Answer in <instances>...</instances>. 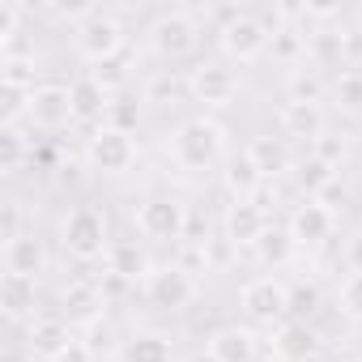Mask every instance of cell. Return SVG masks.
<instances>
[{
    "label": "cell",
    "mask_w": 362,
    "mask_h": 362,
    "mask_svg": "<svg viewBox=\"0 0 362 362\" xmlns=\"http://www.w3.org/2000/svg\"><path fill=\"white\" fill-rule=\"evenodd\" d=\"M170 158L184 170H209L226 162V128L209 115H192L170 132Z\"/></svg>",
    "instance_id": "6da1fadb"
},
{
    "label": "cell",
    "mask_w": 362,
    "mask_h": 362,
    "mask_svg": "<svg viewBox=\"0 0 362 362\" xmlns=\"http://www.w3.org/2000/svg\"><path fill=\"white\" fill-rule=\"evenodd\" d=\"M111 243H115V239H111V222H107L103 209L77 205V209H69V214L60 218V247H64L73 260H81V264L107 260Z\"/></svg>",
    "instance_id": "7a4b0ae2"
},
{
    "label": "cell",
    "mask_w": 362,
    "mask_h": 362,
    "mask_svg": "<svg viewBox=\"0 0 362 362\" xmlns=\"http://www.w3.org/2000/svg\"><path fill=\"white\" fill-rule=\"evenodd\" d=\"M73 52H77L86 64H103V60L119 56V52H124V26H119V18L94 5V9L73 26Z\"/></svg>",
    "instance_id": "3957f363"
},
{
    "label": "cell",
    "mask_w": 362,
    "mask_h": 362,
    "mask_svg": "<svg viewBox=\"0 0 362 362\" xmlns=\"http://www.w3.org/2000/svg\"><path fill=\"white\" fill-rule=\"evenodd\" d=\"M145 39H149V52L153 56H162V60H184L201 43V22L188 9H166V13H158L149 22Z\"/></svg>",
    "instance_id": "277c9868"
},
{
    "label": "cell",
    "mask_w": 362,
    "mask_h": 362,
    "mask_svg": "<svg viewBox=\"0 0 362 362\" xmlns=\"http://www.w3.org/2000/svg\"><path fill=\"white\" fill-rule=\"evenodd\" d=\"M141 294H145L149 307L175 315V311H188L201 298V281L188 269H179V264H153V273L141 281Z\"/></svg>",
    "instance_id": "5b68a950"
},
{
    "label": "cell",
    "mask_w": 362,
    "mask_h": 362,
    "mask_svg": "<svg viewBox=\"0 0 362 362\" xmlns=\"http://www.w3.org/2000/svg\"><path fill=\"white\" fill-rule=\"evenodd\" d=\"M188 205L179 201V197H145V201H136V209H132V222H136V230L145 235V239H153V243H184V230H188Z\"/></svg>",
    "instance_id": "8992f818"
},
{
    "label": "cell",
    "mask_w": 362,
    "mask_h": 362,
    "mask_svg": "<svg viewBox=\"0 0 362 362\" xmlns=\"http://www.w3.org/2000/svg\"><path fill=\"white\" fill-rule=\"evenodd\" d=\"M239 307H243L247 320L277 328V324L290 320V281H281V277H273V273L252 277V281H243V290H239Z\"/></svg>",
    "instance_id": "52a82bcc"
},
{
    "label": "cell",
    "mask_w": 362,
    "mask_h": 362,
    "mask_svg": "<svg viewBox=\"0 0 362 362\" xmlns=\"http://www.w3.org/2000/svg\"><path fill=\"white\" fill-rule=\"evenodd\" d=\"M86 162H90V170H98V175H128V170L136 166V141H132L128 132H119V128L98 124V128L86 136Z\"/></svg>",
    "instance_id": "ba28073f"
},
{
    "label": "cell",
    "mask_w": 362,
    "mask_h": 362,
    "mask_svg": "<svg viewBox=\"0 0 362 362\" xmlns=\"http://www.w3.org/2000/svg\"><path fill=\"white\" fill-rule=\"evenodd\" d=\"M269 43H273V30H269L260 18H252V13H239L226 30H218V47H222L230 60H239V64L260 60V56L269 52Z\"/></svg>",
    "instance_id": "9c48e42d"
},
{
    "label": "cell",
    "mask_w": 362,
    "mask_h": 362,
    "mask_svg": "<svg viewBox=\"0 0 362 362\" xmlns=\"http://www.w3.org/2000/svg\"><path fill=\"white\" fill-rule=\"evenodd\" d=\"M188 86H192V98L205 103V107H230L239 98V73L222 60H201L192 73H188Z\"/></svg>",
    "instance_id": "30bf717a"
},
{
    "label": "cell",
    "mask_w": 362,
    "mask_h": 362,
    "mask_svg": "<svg viewBox=\"0 0 362 362\" xmlns=\"http://www.w3.org/2000/svg\"><path fill=\"white\" fill-rule=\"evenodd\" d=\"M286 230H290V239H294L298 247H320V243L332 239L337 214H332V205H324V201H315V197H303V201L290 209Z\"/></svg>",
    "instance_id": "8fae6325"
},
{
    "label": "cell",
    "mask_w": 362,
    "mask_h": 362,
    "mask_svg": "<svg viewBox=\"0 0 362 362\" xmlns=\"http://www.w3.org/2000/svg\"><path fill=\"white\" fill-rule=\"evenodd\" d=\"M69 103H73V124H107V111H111L115 94L94 73H81V77L69 81Z\"/></svg>",
    "instance_id": "7c38bea8"
},
{
    "label": "cell",
    "mask_w": 362,
    "mask_h": 362,
    "mask_svg": "<svg viewBox=\"0 0 362 362\" xmlns=\"http://www.w3.org/2000/svg\"><path fill=\"white\" fill-rule=\"evenodd\" d=\"M222 230H226V243H235V252L256 247L260 235L269 230V214H264L260 201H230L226 214H222Z\"/></svg>",
    "instance_id": "4fadbf2b"
},
{
    "label": "cell",
    "mask_w": 362,
    "mask_h": 362,
    "mask_svg": "<svg viewBox=\"0 0 362 362\" xmlns=\"http://www.w3.org/2000/svg\"><path fill=\"white\" fill-rule=\"evenodd\" d=\"M320 345H324L320 332L311 324H303V320L277 324L273 328V341H269V349H273L277 362H315L320 358Z\"/></svg>",
    "instance_id": "5bb4252c"
},
{
    "label": "cell",
    "mask_w": 362,
    "mask_h": 362,
    "mask_svg": "<svg viewBox=\"0 0 362 362\" xmlns=\"http://www.w3.org/2000/svg\"><path fill=\"white\" fill-rule=\"evenodd\" d=\"M103 307H107L103 286H98V281H90V277L69 281V286L60 290V315H64L73 328H86V324L103 320Z\"/></svg>",
    "instance_id": "9a60e30c"
},
{
    "label": "cell",
    "mask_w": 362,
    "mask_h": 362,
    "mask_svg": "<svg viewBox=\"0 0 362 362\" xmlns=\"http://www.w3.org/2000/svg\"><path fill=\"white\" fill-rule=\"evenodd\" d=\"M30 124H35V128H43V132L69 128V124H73L69 86H56V81H43V86H35V98H30Z\"/></svg>",
    "instance_id": "2e32d148"
},
{
    "label": "cell",
    "mask_w": 362,
    "mask_h": 362,
    "mask_svg": "<svg viewBox=\"0 0 362 362\" xmlns=\"http://www.w3.org/2000/svg\"><path fill=\"white\" fill-rule=\"evenodd\" d=\"M73 341H77V332H73V324L64 315H39V320H30V354L35 358H56L60 362L73 349Z\"/></svg>",
    "instance_id": "e0dca14e"
},
{
    "label": "cell",
    "mask_w": 362,
    "mask_h": 362,
    "mask_svg": "<svg viewBox=\"0 0 362 362\" xmlns=\"http://www.w3.org/2000/svg\"><path fill=\"white\" fill-rule=\"evenodd\" d=\"M0 260H5V273H18V277H35L47 269V247L35 230L18 235L13 243H0Z\"/></svg>",
    "instance_id": "ac0fdd59"
},
{
    "label": "cell",
    "mask_w": 362,
    "mask_h": 362,
    "mask_svg": "<svg viewBox=\"0 0 362 362\" xmlns=\"http://www.w3.org/2000/svg\"><path fill=\"white\" fill-rule=\"evenodd\" d=\"M222 188L230 192V201H256V192L264 188V170L252 162L247 149H239L222 162Z\"/></svg>",
    "instance_id": "d6986e66"
},
{
    "label": "cell",
    "mask_w": 362,
    "mask_h": 362,
    "mask_svg": "<svg viewBox=\"0 0 362 362\" xmlns=\"http://www.w3.org/2000/svg\"><path fill=\"white\" fill-rule=\"evenodd\" d=\"M205 349H209L218 362H256L260 341H256V332L243 328V324H222V328L209 332V345H205Z\"/></svg>",
    "instance_id": "ffe728a7"
},
{
    "label": "cell",
    "mask_w": 362,
    "mask_h": 362,
    "mask_svg": "<svg viewBox=\"0 0 362 362\" xmlns=\"http://www.w3.org/2000/svg\"><path fill=\"white\" fill-rule=\"evenodd\" d=\"M277 124H281V132L294 136V141H320L328 115H324V103H290V98H286Z\"/></svg>",
    "instance_id": "44dd1931"
},
{
    "label": "cell",
    "mask_w": 362,
    "mask_h": 362,
    "mask_svg": "<svg viewBox=\"0 0 362 362\" xmlns=\"http://www.w3.org/2000/svg\"><path fill=\"white\" fill-rule=\"evenodd\" d=\"M119 362H175V341L166 332L141 328L119 341Z\"/></svg>",
    "instance_id": "7402d4cb"
},
{
    "label": "cell",
    "mask_w": 362,
    "mask_h": 362,
    "mask_svg": "<svg viewBox=\"0 0 362 362\" xmlns=\"http://www.w3.org/2000/svg\"><path fill=\"white\" fill-rule=\"evenodd\" d=\"M35 303H39L35 277H18V273L0 277V311L9 320H35Z\"/></svg>",
    "instance_id": "603a6c76"
},
{
    "label": "cell",
    "mask_w": 362,
    "mask_h": 362,
    "mask_svg": "<svg viewBox=\"0 0 362 362\" xmlns=\"http://www.w3.org/2000/svg\"><path fill=\"white\" fill-rule=\"evenodd\" d=\"M290 179H294V188H298L303 197H315V201H320V197L337 184V166H328V162H320L315 153H307V158H294Z\"/></svg>",
    "instance_id": "cb8c5ba5"
},
{
    "label": "cell",
    "mask_w": 362,
    "mask_h": 362,
    "mask_svg": "<svg viewBox=\"0 0 362 362\" xmlns=\"http://www.w3.org/2000/svg\"><path fill=\"white\" fill-rule=\"evenodd\" d=\"M107 273H115V277H124V281H145L149 273H153V264L145 260V252L136 247V239H115L111 243V252H107Z\"/></svg>",
    "instance_id": "d4e9b609"
},
{
    "label": "cell",
    "mask_w": 362,
    "mask_h": 362,
    "mask_svg": "<svg viewBox=\"0 0 362 362\" xmlns=\"http://www.w3.org/2000/svg\"><path fill=\"white\" fill-rule=\"evenodd\" d=\"M192 98V86H188V77H179V73H153L149 81H145V90H141V103H149V107H179V103H188Z\"/></svg>",
    "instance_id": "484cf974"
},
{
    "label": "cell",
    "mask_w": 362,
    "mask_h": 362,
    "mask_svg": "<svg viewBox=\"0 0 362 362\" xmlns=\"http://www.w3.org/2000/svg\"><path fill=\"white\" fill-rule=\"evenodd\" d=\"M243 149H247L252 162L264 170V179H273V175H290V166H294V158L286 153V145H281L277 136H252Z\"/></svg>",
    "instance_id": "4316f807"
},
{
    "label": "cell",
    "mask_w": 362,
    "mask_h": 362,
    "mask_svg": "<svg viewBox=\"0 0 362 362\" xmlns=\"http://www.w3.org/2000/svg\"><path fill=\"white\" fill-rule=\"evenodd\" d=\"M30 98L35 86L0 81V128H22V119H30Z\"/></svg>",
    "instance_id": "83f0119b"
},
{
    "label": "cell",
    "mask_w": 362,
    "mask_h": 362,
    "mask_svg": "<svg viewBox=\"0 0 362 362\" xmlns=\"http://www.w3.org/2000/svg\"><path fill=\"white\" fill-rule=\"evenodd\" d=\"M294 247H298V243L290 239V230H286V226H269L252 252H256V260H260L264 269H281V264H290V260H294Z\"/></svg>",
    "instance_id": "f1b7e54d"
},
{
    "label": "cell",
    "mask_w": 362,
    "mask_h": 362,
    "mask_svg": "<svg viewBox=\"0 0 362 362\" xmlns=\"http://www.w3.org/2000/svg\"><path fill=\"white\" fill-rule=\"evenodd\" d=\"M286 94H290V103H324V98H328V81H324L320 69L303 64V69H290Z\"/></svg>",
    "instance_id": "f546056e"
},
{
    "label": "cell",
    "mask_w": 362,
    "mask_h": 362,
    "mask_svg": "<svg viewBox=\"0 0 362 362\" xmlns=\"http://www.w3.org/2000/svg\"><path fill=\"white\" fill-rule=\"evenodd\" d=\"M269 52H273L281 64L303 69V64H307V30H298V26H273V43H269Z\"/></svg>",
    "instance_id": "4dcf8cb0"
},
{
    "label": "cell",
    "mask_w": 362,
    "mask_h": 362,
    "mask_svg": "<svg viewBox=\"0 0 362 362\" xmlns=\"http://www.w3.org/2000/svg\"><path fill=\"white\" fill-rule=\"evenodd\" d=\"M328 98L337 103V111L362 115V69H345L341 77L328 81Z\"/></svg>",
    "instance_id": "1f68e13d"
},
{
    "label": "cell",
    "mask_w": 362,
    "mask_h": 362,
    "mask_svg": "<svg viewBox=\"0 0 362 362\" xmlns=\"http://www.w3.org/2000/svg\"><path fill=\"white\" fill-rule=\"evenodd\" d=\"M320 307H324V290L315 281H294L290 286V320L311 324V315H320Z\"/></svg>",
    "instance_id": "d6a6232c"
},
{
    "label": "cell",
    "mask_w": 362,
    "mask_h": 362,
    "mask_svg": "<svg viewBox=\"0 0 362 362\" xmlns=\"http://www.w3.org/2000/svg\"><path fill=\"white\" fill-rule=\"evenodd\" d=\"M30 141L22 136V128H0V166H5V175H13L26 158Z\"/></svg>",
    "instance_id": "836d02e7"
},
{
    "label": "cell",
    "mask_w": 362,
    "mask_h": 362,
    "mask_svg": "<svg viewBox=\"0 0 362 362\" xmlns=\"http://www.w3.org/2000/svg\"><path fill=\"white\" fill-rule=\"evenodd\" d=\"M77 341L98 358V354H107V349H115V328L107 324V320H94V324H86L81 332H77Z\"/></svg>",
    "instance_id": "e575fe53"
},
{
    "label": "cell",
    "mask_w": 362,
    "mask_h": 362,
    "mask_svg": "<svg viewBox=\"0 0 362 362\" xmlns=\"http://www.w3.org/2000/svg\"><path fill=\"white\" fill-rule=\"evenodd\" d=\"M90 73H94V77H98V81H103V86H107L111 94H115V90H119V86L128 81V52H119V56H111V60L94 64Z\"/></svg>",
    "instance_id": "d590c367"
},
{
    "label": "cell",
    "mask_w": 362,
    "mask_h": 362,
    "mask_svg": "<svg viewBox=\"0 0 362 362\" xmlns=\"http://www.w3.org/2000/svg\"><path fill=\"white\" fill-rule=\"evenodd\" d=\"M136 119H141V103H132V98H115L107 111V128H119L128 136L136 132Z\"/></svg>",
    "instance_id": "8d00e7d4"
},
{
    "label": "cell",
    "mask_w": 362,
    "mask_h": 362,
    "mask_svg": "<svg viewBox=\"0 0 362 362\" xmlns=\"http://www.w3.org/2000/svg\"><path fill=\"white\" fill-rule=\"evenodd\" d=\"M337 307L349 315V320H362V273H349L337 290Z\"/></svg>",
    "instance_id": "74e56055"
},
{
    "label": "cell",
    "mask_w": 362,
    "mask_h": 362,
    "mask_svg": "<svg viewBox=\"0 0 362 362\" xmlns=\"http://www.w3.org/2000/svg\"><path fill=\"white\" fill-rule=\"evenodd\" d=\"M311 153H315L320 162H328V166H337V170H341V162H345L349 145H345V136H332V132H324L320 141H311Z\"/></svg>",
    "instance_id": "f35d334b"
},
{
    "label": "cell",
    "mask_w": 362,
    "mask_h": 362,
    "mask_svg": "<svg viewBox=\"0 0 362 362\" xmlns=\"http://www.w3.org/2000/svg\"><path fill=\"white\" fill-rule=\"evenodd\" d=\"M22 230V201H5L0 205V243H13Z\"/></svg>",
    "instance_id": "ab89813d"
},
{
    "label": "cell",
    "mask_w": 362,
    "mask_h": 362,
    "mask_svg": "<svg viewBox=\"0 0 362 362\" xmlns=\"http://www.w3.org/2000/svg\"><path fill=\"white\" fill-rule=\"evenodd\" d=\"M341 64L362 69V30H358V26L341 30Z\"/></svg>",
    "instance_id": "60d3db41"
},
{
    "label": "cell",
    "mask_w": 362,
    "mask_h": 362,
    "mask_svg": "<svg viewBox=\"0 0 362 362\" xmlns=\"http://www.w3.org/2000/svg\"><path fill=\"white\" fill-rule=\"evenodd\" d=\"M184 243H209V222L201 214H188V230H184Z\"/></svg>",
    "instance_id": "b9f144b4"
},
{
    "label": "cell",
    "mask_w": 362,
    "mask_h": 362,
    "mask_svg": "<svg viewBox=\"0 0 362 362\" xmlns=\"http://www.w3.org/2000/svg\"><path fill=\"white\" fill-rule=\"evenodd\" d=\"M345 264H349V273H362V230H354L345 239Z\"/></svg>",
    "instance_id": "7bdbcfd3"
},
{
    "label": "cell",
    "mask_w": 362,
    "mask_h": 362,
    "mask_svg": "<svg viewBox=\"0 0 362 362\" xmlns=\"http://www.w3.org/2000/svg\"><path fill=\"white\" fill-rule=\"evenodd\" d=\"M98 286H103V298L111 303V298L128 294V286H132V281H124V277H115V273H103V281H98Z\"/></svg>",
    "instance_id": "ee69618b"
},
{
    "label": "cell",
    "mask_w": 362,
    "mask_h": 362,
    "mask_svg": "<svg viewBox=\"0 0 362 362\" xmlns=\"http://www.w3.org/2000/svg\"><path fill=\"white\" fill-rule=\"evenodd\" d=\"M188 362H218V358H214V354H209V349H197V354H192V358H188Z\"/></svg>",
    "instance_id": "f6af8a7d"
},
{
    "label": "cell",
    "mask_w": 362,
    "mask_h": 362,
    "mask_svg": "<svg viewBox=\"0 0 362 362\" xmlns=\"http://www.w3.org/2000/svg\"><path fill=\"white\" fill-rule=\"evenodd\" d=\"M0 362H30V358H22L18 349H5V358H0Z\"/></svg>",
    "instance_id": "bcb514c9"
},
{
    "label": "cell",
    "mask_w": 362,
    "mask_h": 362,
    "mask_svg": "<svg viewBox=\"0 0 362 362\" xmlns=\"http://www.w3.org/2000/svg\"><path fill=\"white\" fill-rule=\"evenodd\" d=\"M354 26H358V30H362V5H358V9H354Z\"/></svg>",
    "instance_id": "7dc6e473"
},
{
    "label": "cell",
    "mask_w": 362,
    "mask_h": 362,
    "mask_svg": "<svg viewBox=\"0 0 362 362\" xmlns=\"http://www.w3.org/2000/svg\"><path fill=\"white\" fill-rule=\"evenodd\" d=\"M30 362H56V358H35V354H30Z\"/></svg>",
    "instance_id": "c3c4849f"
},
{
    "label": "cell",
    "mask_w": 362,
    "mask_h": 362,
    "mask_svg": "<svg viewBox=\"0 0 362 362\" xmlns=\"http://www.w3.org/2000/svg\"><path fill=\"white\" fill-rule=\"evenodd\" d=\"M341 362H362V358H341Z\"/></svg>",
    "instance_id": "681fc988"
}]
</instances>
